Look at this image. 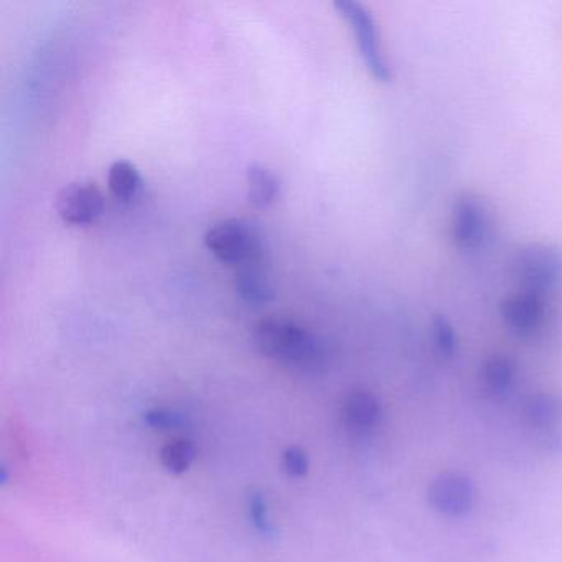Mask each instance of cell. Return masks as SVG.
I'll return each instance as SVG.
<instances>
[{
  "instance_id": "12",
  "label": "cell",
  "mask_w": 562,
  "mask_h": 562,
  "mask_svg": "<svg viewBox=\"0 0 562 562\" xmlns=\"http://www.w3.org/2000/svg\"><path fill=\"white\" fill-rule=\"evenodd\" d=\"M526 420L535 429L548 432L562 423V400L555 394H532L526 403Z\"/></svg>"
},
{
  "instance_id": "14",
  "label": "cell",
  "mask_w": 562,
  "mask_h": 562,
  "mask_svg": "<svg viewBox=\"0 0 562 562\" xmlns=\"http://www.w3.org/2000/svg\"><path fill=\"white\" fill-rule=\"evenodd\" d=\"M246 515L258 535L266 539L278 536V526L272 516L271 503L262 490L251 488L246 495Z\"/></svg>"
},
{
  "instance_id": "13",
  "label": "cell",
  "mask_w": 562,
  "mask_h": 562,
  "mask_svg": "<svg viewBox=\"0 0 562 562\" xmlns=\"http://www.w3.org/2000/svg\"><path fill=\"white\" fill-rule=\"evenodd\" d=\"M108 186L117 200L131 202L143 189V177L134 164L127 162V160H116L108 170Z\"/></svg>"
},
{
  "instance_id": "5",
  "label": "cell",
  "mask_w": 562,
  "mask_h": 562,
  "mask_svg": "<svg viewBox=\"0 0 562 562\" xmlns=\"http://www.w3.org/2000/svg\"><path fill=\"white\" fill-rule=\"evenodd\" d=\"M493 218L485 200L476 193L463 192L452 206L450 235L460 251H476L492 238Z\"/></svg>"
},
{
  "instance_id": "10",
  "label": "cell",
  "mask_w": 562,
  "mask_h": 562,
  "mask_svg": "<svg viewBox=\"0 0 562 562\" xmlns=\"http://www.w3.org/2000/svg\"><path fill=\"white\" fill-rule=\"evenodd\" d=\"M235 289L239 297L252 307H262L274 301V285L265 265L236 269Z\"/></svg>"
},
{
  "instance_id": "9",
  "label": "cell",
  "mask_w": 562,
  "mask_h": 562,
  "mask_svg": "<svg viewBox=\"0 0 562 562\" xmlns=\"http://www.w3.org/2000/svg\"><path fill=\"white\" fill-rule=\"evenodd\" d=\"M341 416H344L345 426L351 432L368 434L376 429L383 420V406L370 391H351L345 397Z\"/></svg>"
},
{
  "instance_id": "2",
  "label": "cell",
  "mask_w": 562,
  "mask_h": 562,
  "mask_svg": "<svg viewBox=\"0 0 562 562\" xmlns=\"http://www.w3.org/2000/svg\"><path fill=\"white\" fill-rule=\"evenodd\" d=\"M205 246L220 262L235 269L265 265L268 241L255 222L241 218L223 220L206 232Z\"/></svg>"
},
{
  "instance_id": "6",
  "label": "cell",
  "mask_w": 562,
  "mask_h": 562,
  "mask_svg": "<svg viewBox=\"0 0 562 562\" xmlns=\"http://www.w3.org/2000/svg\"><path fill=\"white\" fill-rule=\"evenodd\" d=\"M57 212L68 225H93L104 213L103 192L93 182L70 183L58 193Z\"/></svg>"
},
{
  "instance_id": "15",
  "label": "cell",
  "mask_w": 562,
  "mask_h": 562,
  "mask_svg": "<svg viewBox=\"0 0 562 562\" xmlns=\"http://www.w3.org/2000/svg\"><path fill=\"white\" fill-rule=\"evenodd\" d=\"M516 373H518V367L515 360L506 355H493L485 361L482 370L486 387L496 394L505 393L513 386Z\"/></svg>"
},
{
  "instance_id": "18",
  "label": "cell",
  "mask_w": 562,
  "mask_h": 562,
  "mask_svg": "<svg viewBox=\"0 0 562 562\" xmlns=\"http://www.w3.org/2000/svg\"><path fill=\"white\" fill-rule=\"evenodd\" d=\"M434 340L440 353L446 357H453L459 348V338H457L456 328L450 324L446 315H434L432 321Z\"/></svg>"
},
{
  "instance_id": "3",
  "label": "cell",
  "mask_w": 562,
  "mask_h": 562,
  "mask_svg": "<svg viewBox=\"0 0 562 562\" xmlns=\"http://www.w3.org/2000/svg\"><path fill=\"white\" fill-rule=\"evenodd\" d=\"M334 5L340 18L350 25L368 74L380 83H390L393 80V68L384 55L380 29L370 9L355 0H338Z\"/></svg>"
},
{
  "instance_id": "19",
  "label": "cell",
  "mask_w": 562,
  "mask_h": 562,
  "mask_svg": "<svg viewBox=\"0 0 562 562\" xmlns=\"http://www.w3.org/2000/svg\"><path fill=\"white\" fill-rule=\"evenodd\" d=\"M282 470L291 479H305L311 470V457L301 446H291L282 452Z\"/></svg>"
},
{
  "instance_id": "7",
  "label": "cell",
  "mask_w": 562,
  "mask_h": 562,
  "mask_svg": "<svg viewBox=\"0 0 562 562\" xmlns=\"http://www.w3.org/2000/svg\"><path fill=\"white\" fill-rule=\"evenodd\" d=\"M502 317L509 330L519 337H531L541 330L548 317L546 295L519 291L503 301Z\"/></svg>"
},
{
  "instance_id": "17",
  "label": "cell",
  "mask_w": 562,
  "mask_h": 562,
  "mask_svg": "<svg viewBox=\"0 0 562 562\" xmlns=\"http://www.w3.org/2000/svg\"><path fill=\"white\" fill-rule=\"evenodd\" d=\"M144 424L153 430L160 432H179L190 426L189 414L173 407L157 406L146 411L143 416Z\"/></svg>"
},
{
  "instance_id": "16",
  "label": "cell",
  "mask_w": 562,
  "mask_h": 562,
  "mask_svg": "<svg viewBox=\"0 0 562 562\" xmlns=\"http://www.w3.org/2000/svg\"><path fill=\"white\" fill-rule=\"evenodd\" d=\"M196 452L195 443L187 439H173L167 442L160 449L159 459L164 469L172 475H183L192 469L195 463Z\"/></svg>"
},
{
  "instance_id": "1",
  "label": "cell",
  "mask_w": 562,
  "mask_h": 562,
  "mask_svg": "<svg viewBox=\"0 0 562 562\" xmlns=\"http://www.w3.org/2000/svg\"><path fill=\"white\" fill-rule=\"evenodd\" d=\"M252 345L268 360L307 376L325 373L330 363L322 338L291 318L269 317L259 322L252 330Z\"/></svg>"
},
{
  "instance_id": "4",
  "label": "cell",
  "mask_w": 562,
  "mask_h": 562,
  "mask_svg": "<svg viewBox=\"0 0 562 562\" xmlns=\"http://www.w3.org/2000/svg\"><path fill=\"white\" fill-rule=\"evenodd\" d=\"M512 272L521 291L548 295L562 281V251L549 243H528L516 251Z\"/></svg>"
},
{
  "instance_id": "11",
  "label": "cell",
  "mask_w": 562,
  "mask_h": 562,
  "mask_svg": "<svg viewBox=\"0 0 562 562\" xmlns=\"http://www.w3.org/2000/svg\"><path fill=\"white\" fill-rule=\"evenodd\" d=\"M248 200L255 209H268L281 193V180L268 167L252 164L246 170Z\"/></svg>"
},
{
  "instance_id": "8",
  "label": "cell",
  "mask_w": 562,
  "mask_h": 562,
  "mask_svg": "<svg viewBox=\"0 0 562 562\" xmlns=\"http://www.w3.org/2000/svg\"><path fill=\"white\" fill-rule=\"evenodd\" d=\"M475 486L462 473H442L429 488V499L437 512L449 516L465 515L475 503Z\"/></svg>"
}]
</instances>
